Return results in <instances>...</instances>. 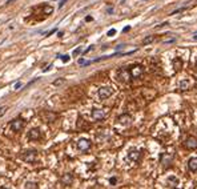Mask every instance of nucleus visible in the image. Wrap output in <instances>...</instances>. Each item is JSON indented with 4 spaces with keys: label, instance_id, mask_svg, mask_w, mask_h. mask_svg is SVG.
<instances>
[{
    "label": "nucleus",
    "instance_id": "1",
    "mask_svg": "<svg viewBox=\"0 0 197 189\" xmlns=\"http://www.w3.org/2000/svg\"><path fill=\"white\" fill-rule=\"evenodd\" d=\"M113 93V88L112 87H103L98 89V97L101 99V100H105V99L111 97Z\"/></svg>",
    "mask_w": 197,
    "mask_h": 189
},
{
    "label": "nucleus",
    "instance_id": "2",
    "mask_svg": "<svg viewBox=\"0 0 197 189\" xmlns=\"http://www.w3.org/2000/svg\"><path fill=\"white\" fill-rule=\"evenodd\" d=\"M23 127H24V121L22 120V119H15V120L11 123V129L13 132H20Z\"/></svg>",
    "mask_w": 197,
    "mask_h": 189
},
{
    "label": "nucleus",
    "instance_id": "3",
    "mask_svg": "<svg viewBox=\"0 0 197 189\" xmlns=\"http://www.w3.org/2000/svg\"><path fill=\"white\" fill-rule=\"evenodd\" d=\"M77 147H79V149H80L81 152H85V151H88V149L91 148V141L87 140V138H81V140H79Z\"/></svg>",
    "mask_w": 197,
    "mask_h": 189
},
{
    "label": "nucleus",
    "instance_id": "4",
    "mask_svg": "<svg viewBox=\"0 0 197 189\" xmlns=\"http://www.w3.org/2000/svg\"><path fill=\"white\" fill-rule=\"evenodd\" d=\"M185 147L186 149H196L197 148V138L196 137H188L185 140Z\"/></svg>",
    "mask_w": 197,
    "mask_h": 189
},
{
    "label": "nucleus",
    "instance_id": "5",
    "mask_svg": "<svg viewBox=\"0 0 197 189\" xmlns=\"http://www.w3.org/2000/svg\"><path fill=\"white\" fill-rule=\"evenodd\" d=\"M92 117L95 119V120H103V119L105 117V112L103 111V109H93Z\"/></svg>",
    "mask_w": 197,
    "mask_h": 189
},
{
    "label": "nucleus",
    "instance_id": "6",
    "mask_svg": "<svg viewBox=\"0 0 197 189\" xmlns=\"http://www.w3.org/2000/svg\"><path fill=\"white\" fill-rule=\"evenodd\" d=\"M188 168L190 169L192 172L197 171V157H190L188 160Z\"/></svg>",
    "mask_w": 197,
    "mask_h": 189
},
{
    "label": "nucleus",
    "instance_id": "7",
    "mask_svg": "<svg viewBox=\"0 0 197 189\" xmlns=\"http://www.w3.org/2000/svg\"><path fill=\"white\" fill-rule=\"evenodd\" d=\"M141 73H142V67H140V65H135V67H132V69H131V75H132V77H139Z\"/></svg>",
    "mask_w": 197,
    "mask_h": 189
},
{
    "label": "nucleus",
    "instance_id": "8",
    "mask_svg": "<svg viewBox=\"0 0 197 189\" xmlns=\"http://www.w3.org/2000/svg\"><path fill=\"white\" fill-rule=\"evenodd\" d=\"M168 187H171V188H176L177 185L180 184V181H179V178H177L176 176H169L168 177Z\"/></svg>",
    "mask_w": 197,
    "mask_h": 189
},
{
    "label": "nucleus",
    "instance_id": "9",
    "mask_svg": "<svg viewBox=\"0 0 197 189\" xmlns=\"http://www.w3.org/2000/svg\"><path fill=\"white\" fill-rule=\"evenodd\" d=\"M28 136H29V138H32V140H37V138L40 137V132H39V129H31Z\"/></svg>",
    "mask_w": 197,
    "mask_h": 189
},
{
    "label": "nucleus",
    "instance_id": "10",
    "mask_svg": "<svg viewBox=\"0 0 197 189\" xmlns=\"http://www.w3.org/2000/svg\"><path fill=\"white\" fill-rule=\"evenodd\" d=\"M61 181L64 182V185H71L73 178H72V175H70V173H67V175H64V177L61 178Z\"/></svg>",
    "mask_w": 197,
    "mask_h": 189
},
{
    "label": "nucleus",
    "instance_id": "11",
    "mask_svg": "<svg viewBox=\"0 0 197 189\" xmlns=\"http://www.w3.org/2000/svg\"><path fill=\"white\" fill-rule=\"evenodd\" d=\"M119 121H120L121 124H131L132 119H131V116L124 115V116H120V117H119Z\"/></svg>",
    "mask_w": 197,
    "mask_h": 189
},
{
    "label": "nucleus",
    "instance_id": "12",
    "mask_svg": "<svg viewBox=\"0 0 197 189\" xmlns=\"http://www.w3.org/2000/svg\"><path fill=\"white\" fill-rule=\"evenodd\" d=\"M139 156H140V153L137 152V151H132V152L129 153V157L132 158V160H137V158H139Z\"/></svg>",
    "mask_w": 197,
    "mask_h": 189
},
{
    "label": "nucleus",
    "instance_id": "13",
    "mask_svg": "<svg viewBox=\"0 0 197 189\" xmlns=\"http://www.w3.org/2000/svg\"><path fill=\"white\" fill-rule=\"evenodd\" d=\"M153 40H155V36H148V37H145L144 40H142V44H144V46H147V44L152 43Z\"/></svg>",
    "mask_w": 197,
    "mask_h": 189
},
{
    "label": "nucleus",
    "instance_id": "14",
    "mask_svg": "<svg viewBox=\"0 0 197 189\" xmlns=\"http://www.w3.org/2000/svg\"><path fill=\"white\" fill-rule=\"evenodd\" d=\"M81 52H83V48H81V47H77V48L75 49V51H73V52H72V55H73V56H75V57H76V56H77V55H79V53H81Z\"/></svg>",
    "mask_w": 197,
    "mask_h": 189
},
{
    "label": "nucleus",
    "instance_id": "15",
    "mask_svg": "<svg viewBox=\"0 0 197 189\" xmlns=\"http://www.w3.org/2000/svg\"><path fill=\"white\" fill-rule=\"evenodd\" d=\"M60 59H61V60L64 61V63H68V61H70V56H68V55H64V56H60Z\"/></svg>",
    "mask_w": 197,
    "mask_h": 189
},
{
    "label": "nucleus",
    "instance_id": "16",
    "mask_svg": "<svg viewBox=\"0 0 197 189\" xmlns=\"http://www.w3.org/2000/svg\"><path fill=\"white\" fill-rule=\"evenodd\" d=\"M64 83V79H57V80L56 81H53V85H60V84H63Z\"/></svg>",
    "mask_w": 197,
    "mask_h": 189
},
{
    "label": "nucleus",
    "instance_id": "17",
    "mask_svg": "<svg viewBox=\"0 0 197 189\" xmlns=\"http://www.w3.org/2000/svg\"><path fill=\"white\" fill-rule=\"evenodd\" d=\"M113 35H116V29H115V28L109 29V31H108V33H107V36H113Z\"/></svg>",
    "mask_w": 197,
    "mask_h": 189
},
{
    "label": "nucleus",
    "instance_id": "18",
    "mask_svg": "<svg viewBox=\"0 0 197 189\" xmlns=\"http://www.w3.org/2000/svg\"><path fill=\"white\" fill-rule=\"evenodd\" d=\"M26 188H37V185H36L35 182H27Z\"/></svg>",
    "mask_w": 197,
    "mask_h": 189
},
{
    "label": "nucleus",
    "instance_id": "19",
    "mask_svg": "<svg viewBox=\"0 0 197 189\" xmlns=\"http://www.w3.org/2000/svg\"><path fill=\"white\" fill-rule=\"evenodd\" d=\"M181 89H186V87H188V83H186L185 80H183V81H181Z\"/></svg>",
    "mask_w": 197,
    "mask_h": 189
},
{
    "label": "nucleus",
    "instance_id": "20",
    "mask_svg": "<svg viewBox=\"0 0 197 189\" xmlns=\"http://www.w3.org/2000/svg\"><path fill=\"white\" fill-rule=\"evenodd\" d=\"M6 111H7V107H2V108H0V117L6 113Z\"/></svg>",
    "mask_w": 197,
    "mask_h": 189
},
{
    "label": "nucleus",
    "instance_id": "21",
    "mask_svg": "<svg viewBox=\"0 0 197 189\" xmlns=\"http://www.w3.org/2000/svg\"><path fill=\"white\" fill-rule=\"evenodd\" d=\"M55 32H57V28H53V29H51V31H49L48 33H46V35H47V36H51V35H53Z\"/></svg>",
    "mask_w": 197,
    "mask_h": 189
},
{
    "label": "nucleus",
    "instance_id": "22",
    "mask_svg": "<svg viewBox=\"0 0 197 189\" xmlns=\"http://www.w3.org/2000/svg\"><path fill=\"white\" fill-rule=\"evenodd\" d=\"M93 48H95V47H93V46H91V47H88V48H87V49H85V51H84V52H83V53H84V55H85V53H88V52H91V51H92V49H93Z\"/></svg>",
    "mask_w": 197,
    "mask_h": 189
},
{
    "label": "nucleus",
    "instance_id": "23",
    "mask_svg": "<svg viewBox=\"0 0 197 189\" xmlns=\"http://www.w3.org/2000/svg\"><path fill=\"white\" fill-rule=\"evenodd\" d=\"M67 3V0H63V2H60V4H59V8H63V6Z\"/></svg>",
    "mask_w": 197,
    "mask_h": 189
},
{
    "label": "nucleus",
    "instance_id": "24",
    "mask_svg": "<svg viewBox=\"0 0 197 189\" xmlns=\"http://www.w3.org/2000/svg\"><path fill=\"white\" fill-rule=\"evenodd\" d=\"M92 20H93L92 16H87V17H85V22H92Z\"/></svg>",
    "mask_w": 197,
    "mask_h": 189
},
{
    "label": "nucleus",
    "instance_id": "25",
    "mask_svg": "<svg viewBox=\"0 0 197 189\" xmlns=\"http://www.w3.org/2000/svg\"><path fill=\"white\" fill-rule=\"evenodd\" d=\"M129 29H131V27H129V26H128V27H125L124 29H123V32H128V31H129Z\"/></svg>",
    "mask_w": 197,
    "mask_h": 189
},
{
    "label": "nucleus",
    "instance_id": "26",
    "mask_svg": "<svg viewBox=\"0 0 197 189\" xmlns=\"http://www.w3.org/2000/svg\"><path fill=\"white\" fill-rule=\"evenodd\" d=\"M22 87V83H17L16 84V85H15V89H19V88H20Z\"/></svg>",
    "mask_w": 197,
    "mask_h": 189
},
{
    "label": "nucleus",
    "instance_id": "27",
    "mask_svg": "<svg viewBox=\"0 0 197 189\" xmlns=\"http://www.w3.org/2000/svg\"><path fill=\"white\" fill-rule=\"evenodd\" d=\"M111 184H116V178H115V177L111 178Z\"/></svg>",
    "mask_w": 197,
    "mask_h": 189
},
{
    "label": "nucleus",
    "instance_id": "28",
    "mask_svg": "<svg viewBox=\"0 0 197 189\" xmlns=\"http://www.w3.org/2000/svg\"><path fill=\"white\" fill-rule=\"evenodd\" d=\"M51 68H52V65H49L48 68H46V69H44V72H48V71H49V69H51Z\"/></svg>",
    "mask_w": 197,
    "mask_h": 189
},
{
    "label": "nucleus",
    "instance_id": "29",
    "mask_svg": "<svg viewBox=\"0 0 197 189\" xmlns=\"http://www.w3.org/2000/svg\"><path fill=\"white\" fill-rule=\"evenodd\" d=\"M79 64H84V59H80V60H79Z\"/></svg>",
    "mask_w": 197,
    "mask_h": 189
},
{
    "label": "nucleus",
    "instance_id": "30",
    "mask_svg": "<svg viewBox=\"0 0 197 189\" xmlns=\"http://www.w3.org/2000/svg\"><path fill=\"white\" fill-rule=\"evenodd\" d=\"M113 12V8H108V13H112Z\"/></svg>",
    "mask_w": 197,
    "mask_h": 189
},
{
    "label": "nucleus",
    "instance_id": "31",
    "mask_svg": "<svg viewBox=\"0 0 197 189\" xmlns=\"http://www.w3.org/2000/svg\"><path fill=\"white\" fill-rule=\"evenodd\" d=\"M13 2H15V0H8L7 4H11V3H13Z\"/></svg>",
    "mask_w": 197,
    "mask_h": 189
},
{
    "label": "nucleus",
    "instance_id": "32",
    "mask_svg": "<svg viewBox=\"0 0 197 189\" xmlns=\"http://www.w3.org/2000/svg\"><path fill=\"white\" fill-rule=\"evenodd\" d=\"M196 68H197V63H196Z\"/></svg>",
    "mask_w": 197,
    "mask_h": 189
}]
</instances>
